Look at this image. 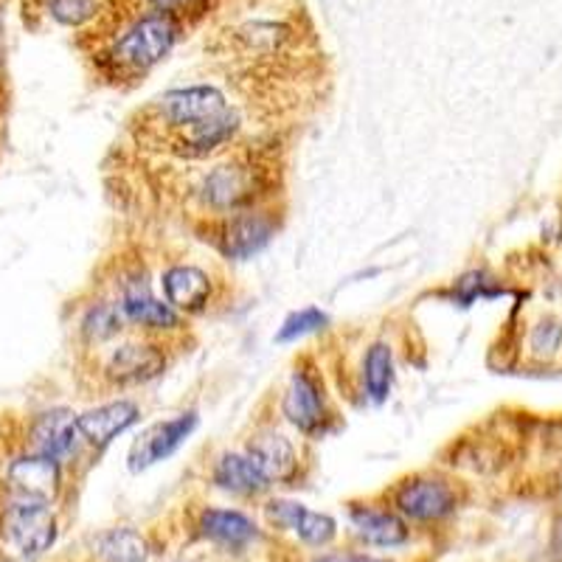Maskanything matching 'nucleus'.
<instances>
[{
  "instance_id": "obj_1",
  "label": "nucleus",
  "mask_w": 562,
  "mask_h": 562,
  "mask_svg": "<svg viewBox=\"0 0 562 562\" xmlns=\"http://www.w3.org/2000/svg\"><path fill=\"white\" fill-rule=\"evenodd\" d=\"M273 186V167H268L259 155L243 153L209 169L194 192L200 203L211 211V217H220V214L262 209Z\"/></svg>"
},
{
  "instance_id": "obj_2",
  "label": "nucleus",
  "mask_w": 562,
  "mask_h": 562,
  "mask_svg": "<svg viewBox=\"0 0 562 562\" xmlns=\"http://www.w3.org/2000/svg\"><path fill=\"white\" fill-rule=\"evenodd\" d=\"M57 518L48 501L9 495L0 509V546L20 560L45 554L57 540Z\"/></svg>"
},
{
  "instance_id": "obj_3",
  "label": "nucleus",
  "mask_w": 562,
  "mask_h": 562,
  "mask_svg": "<svg viewBox=\"0 0 562 562\" xmlns=\"http://www.w3.org/2000/svg\"><path fill=\"white\" fill-rule=\"evenodd\" d=\"M155 110H158V119L149 124V130L160 135L198 127V124L214 122V119H223V115L234 113L228 99L217 88H211V85H192V88L169 90V93H164L155 102Z\"/></svg>"
},
{
  "instance_id": "obj_4",
  "label": "nucleus",
  "mask_w": 562,
  "mask_h": 562,
  "mask_svg": "<svg viewBox=\"0 0 562 562\" xmlns=\"http://www.w3.org/2000/svg\"><path fill=\"white\" fill-rule=\"evenodd\" d=\"M175 40H178V23L172 20V14H149L124 32V37L113 45L110 59L119 70L144 74L172 52Z\"/></svg>"
},
{
  "instance_id": "obj_5",
  "label": "nucleus",
  "mask_w": 562,
  "mask_h": 562,
  "mask_svg": "<svg viewBox=\"0 0 562 562\" xmlns=\"http://www.w3.org/2000/svg\"><path fill=\"white\" fill-rule=\"evenodd\" d=\"M276 220L270 211L254 209L239 214H220L209 220V239L225 259H248L273 239Z\"/></svg>"
},
{
  "instance_id": "obj_6",
  "label": "nucleus",
  "mask_w": 562,
  "mask_h": 562,
  "mask_svg": "<svg viewBox=\"0 0 562 562\" xmlns=\"http://www.w3.org/2000/svg\"><path fill=\"white\" fill-rule=\"evenodd\" d=\"M284 416L293 428L304 436H324L329 434V422L335 419L329 408L324 380L315 369H299L293 374L284 394Z\"/></svg>"
},
{
  "instance_id": "obj_7",
  "label": "nucleus",
  "mask_w": 562,
  "mask_h": 562,
  "mask_svg": "<svg viewBox=\"0 0 562 562\" xmlns=\"http://www.w3.org/2000/svg\"><path fill=\"white\" fill-rule=\"evenodd\" d=\"M164 369H167L164 346L153 344V340H127V344L110 351L102 374L115 389H130V385H144L160 378Z\"/></svg>"
},
{
  "instance_id": "obj_8",
  "label": "nucleus",
  "mask_w": 562,
  "mask_h": 562,
  "mask_svg": "<svg viewBox=\"0 0 562 562\" xmlns=\"http://www.w3.org/2000/svg\"><path fill=\"white\" fill-rule=\"evenodd\" d=\"M3 481H7L9 495L48 501V504H52L59 495V490H63V464L48 459V456L23 450L20 456L9 459Z\"/></svg>"
},
{
  "instance_id": "obj_9",
  "label": "nucleus",
  "mask_w": 562,
  "mask_h": 562,
  "mask_svg": "<svg viewBox=\"0 0 562 562\" xmlns=\"http://www.w3.org/2000/svg\"><path fill=\"white\" fill-rule=\"evenodd\" d=\"M82 445V436L77 428V416L68 408H52L34 416L26 428V450L29 453L48 456V459L65 461L77 453Z\"/></svg>"
},
{
  "instance_id": "obj_10",
  "label": "nucleus",
  "mask_w": 562,
  "mask_h": 562,
  "mask_svg": "<svg viewBox=\"0 0 562 562\" xmlns=\"http://www.w3.org/2000/svg\"><path fill=\"white\" fill-rule=\"evenodd\" d=\"M394 506L400 515L411 520H441L448 518L456 509V490L441 479H428V475H416L396 486Z\"/></svg>"
},
{
  "instance_id": "obj_11",
  "label": "nucleus",
  "mask_w": 562,
  "mask_h": 562,
  "mask_svg": "<svg viewBox=\"0 0 562 562\" xmlns=\"http://www.w3.org/2000/svg\"><path fill=\"white\" fill-rule=\"evenodd\" d=\"M127 324L140 326L147 333H175L180 329V313L169 307L167 301H158L149 293V284L144 276L133 273L122 281V295H119Z\"/></svg>"
},
{
  "instance_id": "obj_12",
  "label": "nucleus",
  "mask_w": 562,
  "mask_h": 562,
  "mask_svg": "<svg viewBox=\"0 0 562 562\" xmlns=\"http://www.w3.org/2000/svg\"><path fill=\"white\" fill-rule=\"evenodd\" d=\"M194 425H198V416L194 414H180L175 419L155 422L153 428H147L133 441V448H130V470L138 473V470H147V467L169 459L183 445L186 436L192 434Z\"/></svg>"
},
{
  "instance_id": "obj_13",
  "label": "nucleus",
  "mask_w": 562,
  "mask_h": 562,
  "mask_svg": "<svg viewBox=\"0 0 562 562\" xmlns=\"http://www.w3.org/2000/svg\"><path fill=\"white\" fill-rule=\"evenodd\" d=\"M140 419V408L133 400H115L99 408H90L77 416V428L82 436V445L93 450H104L113 439L130 430Z\"/></svg>"
},
{
  "instance_id": "obj_14",
  "label": "nucleus",
  "mask_w": 562,
  "mask_h": 562,
  "mask_svg": "<svg viewBox=\"0 0 562 562\" xmlns=\"http://www.w3.org/2000/svg\"><path fill=\"white\" fill-rule=\"evenodd\" d=\"M160 284H164L167 304L178 313L198 315L209 310L214 284H211V276L205 270L194 268V265H175V268L164 270Z\"/></svg>"
},
{
  "instance_id": "obj_15",
  "label": "nucleus",
  "mask_w": 562,
  "mask_h": 562,
  "mask_svg": "<svg viewBox=\"0 0 562 562\" xmlns=\"http://www.w3.org/2000/svg\"><path fill=\"white\" fill-rule=\"evenodd\" d=\"M268 512V520L279 529H290L299 535L301 543L307 546H329L338 535V524H335L329 515H321V512H310L301 504L293 501H273V504L265 506Z\"/></svg>"
},
{
  "instance_id": "obj_16",
  "label": "nucleus",
  "mask_w": 562,
  "mask_h": 562,
  "mask_svg": "<svg viewBox=\"0 0 562 562\" xmlns=\"http://www.w3.org/2000/svg\"><path fill=\"white\" fill-rule=\"evenodd\" d=\"M248 456L268 475L270 484L293 481L295 473H299V453H295L293 441L284 434H276V430H265V434L254 436L248 441Z\"/></svg>"
},
{
  "instance_id": "obj_17",
  "label": "nucleus",
  "mask_w": 562,
  "mask_h": 562,
  "mask_svg": "<svg viewBox=\"0 0 562 562\" xmlns=\"http://www.w3.org/2000/svg\"><path fill=\"white\" fill-rule=\"evenodd\" d=\"M200 535L225 549H245L259 537L254 520L234 509H205L200 515Z\"/></svg>"
},
{
  "instance_id": "obj_18",
  "label": "nucleus",
  "mask_w": 562,
  "mask_h": 562,
  "mask_svg": "<svg viewBox=\"0 0 562 562\" xmlns=\"http://www.w3.org/2000/svg\"><path fill=\"white\" fill-rule=\"evenodd\" d=\"M211 479H214V484H217L220 490L234 492V495H262V492L270 490L268 475H265L254 461H250L248 453L220 456Z\"/></svg>"
},
{
  "instance_id": "obj_19",
  "label": "nucleus",
  "mask_w": 562,
  "mask_h": 562,
  "mask_svg": "<svg viewBox=\"0 0 562 562\" xmlns=\"http://www.w3.org/2000/svg\"><path fill=\"white\" fill-rule=\"evenodd\" d=\"M351 526L371 546H403L408 540L405 520L380 506H351Z\"/></svg>"
},
{
  "instance_id": "obj_20",
  "label": "nucleus",
  "mask_w": 562,
  "mask_h": 562,
  "mask_svg": "<svg viewBox=\"0 0 562 562\" xmlns=\"http://www.w3.org/2000/svg\"><path fill=\"white\" fill-rule=\"evenodd\" d=\"M124 324H127V315H124L119 301H99V304L88 307V313L79 321V335L88 346H99L122 333Z\"/></svg>"
},
{
  "instance_id": "obj_21",
  "label": "nucleus",
  "mask_w": 562,
  "mask_h": 562,
  "mask_svg": "<svg viewBox=\"0 0 562 562\" xmlns=\"http://www.w3.org/2000/svg\"><path fill=\"white\" fill-rule=\"evenodd\" d=\"M394 385V355L389 344H374L363 360V389L371 403H385Z\"/></svg>"
},
{
  "instance_id": "obj_22",
  "label": "nucleus",
  "mask_w": 562,
  "mask_h": 562,
  "mask_svg": "<svg viewBox=\"0 0 562 562\" xmlns=\"http://www.w3.org/2000/svg\"><path fill=\"white\" fill-rule=\"evenodd\" d=\"M97 554L104 562H147V540L135 529H110L97 540Z\"/></svg>"
},
{
  "instance_id": "obj_23",
  "label": "nucleus",
  "mask_w": 562,
  "mask_h": 562,
  "mask_svg": "<svg viewBox=\"0 0 562 562\" xmlns=\"http://www.w3.org/2000/svg\"><path fill=\"white\" fill-rule=\"evenodd\" d=\"M45 7L63 26H82L97 14V0H45Z\"/></svg>"
},
{
  "instance_id": "obj_24",
  "label": "nucleus",
  "mask_w": 562,
  "mask_h": 562,
  "mask_svg": "<svg viewBox=\"0 0 562 562\" xmlns=\"http://www.w3.org/2000/svg\"><path fill=\"white\" fill-rule=\"evenodd\" d=\"M324 324H326V315L321 313V310L315 307L301 310V313H293L288 321H284V326L279 329L276 340H279V344H288V340L301 338V335L315 333V329H321Z\"/></svg>"
},
{
  "instance_id": "obj_25",
  "label": "nucleus",
  "mask_w": 562,
  "mask_h": 562,
  "mask_svg": "<svg viewBox=\"0 0 562 562\" xmlns=\"http://www.w3.org/2000/svg\"><path fill=\"white\" fill-rule=\"evenodd\" d=\"M562 344V324L554 318H546L535 326V333H531V349L537 355H554Z\"/></svg>"
},
{
  "instance_id": "obj_26",
  "label": "nucleus",
  "mask_w": 562,
  "mask_h": 562,
  "mask_svg": "<svg viewBox=\"0 0 562 562\" xmlns=\"http://www.w3.org/2000/svg\"><path fill=\"white\" fill-rule=\"evenodd\" d=\"M315 562H389V560H378V557H366V554H324Z\"/></svg>"
},
{
  "instance_id": "obj_27",
  "label": "nucleus",
  "mask_w": 562,
  "mask_h": 562,
  "mask_svg": "<svg viewBox=\"0 0 562 562\" xmlns=\"http://www.w3.org/2000/svg\"><path fill=\"white\" fill-rule=\"evenodd\" d=\"M158 12L169 14V12H178V9L189 7V3H194V0H149Z\"/></svg>"
},
{
  "instance_id": "obj_28",
  "label": "nucleus",
  "mask_w": 562,
  "mask_h": 562,
  "mask_svg": "<svg viewBox=\"0 0 562 562\" xmlns=\"http://www.w3.org/2000/svg\"><path fill=\"white\" fill-rule=\"evenodd\" d=\"M0 65H3V37H0Z\"/></svg>"
}]
</instances>
